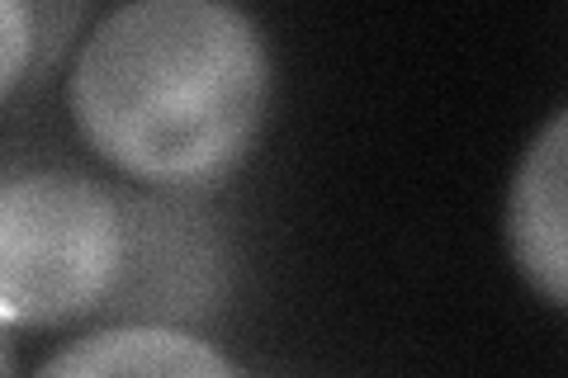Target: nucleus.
Here are the masks:
<instances>
[{
  "label": "nucleus",
  "instance_id": "1",
  "mask_svg": "<svg viewBox=\"0 0 568 378\" xmlns=\"http://www.w3.org/2000/svg\"><path fill=\"white\" fill-rule=\"evenodd\" d=\"M67 100L114 171L156 190H204L252 152L271 52L252 14L223 0H133L81 43Z\"/></svg>",
  "mask_w": 568,
  "mask_h": 378
},
{
  "label": "nucleus",
  "instance_id": "2",
  "mask_svg": "<svg viewBox=\"0 0 568 378\" xmlns=\"http://www.w3.org/2000/svg\"><path fill=\"white\" fill-rule=\"evenodd\" d=\"M129 227L114 190L71 171H24L0 185V313L52 331L119 289Z\"/></svg>",
  "mask_w": 568,
  "mask_h": 378
},
{
  "label": "nucleus",
  "instance_id": "3",
  "mask_svg": "<svg viewBox=\"0 0 568 378\" xmlns=\"http://www.w3.org/2000/svg\"><path fill=\"white\" fill-rule=\"evenodd\" d=\"M129 251L114 298L104 303L119 321H148V327H181L200 321L223 298V246L213 227L185 204L148 200V194H119Z\"/></svg>",
  "mask_w": 568,
  "mask_h": 378
},
{
  "label": "nucleus",
  "instance_id": "4",
  "mask_svg": "<svg viewBox=\"0 0 568 378\" xmlns=\"http://www.w3.org/2000/svg\"><path fill=\"white\" fill-rule=\"evenodd\" d=\"M507 246L530 289L568 308V110L545 123L511 175Z\"/></svg>",
  "mask_w": 568,
  "mask_h": 378
},
{
  "label": "nucleus",
  "instance_id": "5",
  "mask_svg": "<svg viewBox=\"0 0 568 378\" xmlns=\"http://www.w3.org/2000/svg\"><path fill=\"white\" fill-rule=\"evenodd\" d=\"M39 378H242V369L185 327L114 321L67 340L58 355H48Z\"/></svg>",
  "mask_w": 568,
  "mask_h": 378
},
{
  "label": "nucleus",
  "instance_id": "6",
  "mask_svg": "<svg viewBox=\"0 0 568 378\" xmlns=\"http://www.w3.org/2000/svg\"><path fill=\"white\" fill-rule=\"evenodd\" d=\"M0 20H6V76H0V90L14 95V85L24 81V67H29V52H33V39H39V20H33V10L20 6V0H6L0 6Z\"/></svg>",
  "mask_w": 568,
  "mask_h": 378
}]
</instances>
